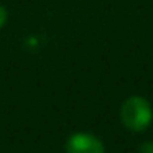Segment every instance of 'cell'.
<instances>
[{
  "mask_svg": "<svg viewBox=\"0 0 153 153\" xmlns=\"http://www.w3.org/2000/svg\"><path fill=\"white\" fill-rule=\"evenodd\" d=\"M152 104L142 96H132L123 100L120 107V120L123 127L132 132H143L152 123Z\"/></svg>",
  "mask_w": 153,
  "mask_h": 153,
  "instance_id": "1",
  "label": "cell"
},
{
  "mask_svg": "<svg viewBox=\"0 0 153 153\" xmlns=\"http://www.w3.org/2000/svg\"><path fill=\"white\" fill-rule=\"evenodd\" d=\"M66 153H105V146L96 135L79 132L68 138Z\"/></svg>",
  "mask_w": 153,
  "mask_h": 153,
  "instance_id": "2",
  "label": "cell"
},
{
  "mask_svg": "<svg viewBox=\"0 0 153 153\" xmlns=\"http://www.w3.org/2000/svg\"><path fill=\"white\" fill-rule=\"evenodd\" d=\"M7 10H5L4 7H2V5H0V30H2V28L5 27V23H7Z\"/></svg>",
  "mask_w": 153,
  "mask_h": 153,
  "instance_id": "3",
  "label": "cell"
},
{
  "mask_svg": "<svg viewBox=\"0 0 153 153\" xmlns=\"http://www.w3.org/2000/svg\"><path fill=\"white\" fill-rule=\"evenodd\" d=\"M140 152L142 153H153V142H146L145 145L140 148Z\"/></svg>",
  "mask_w": 153,
  "mask_h": 153,
  "instance_id": "4",
  "label": "cell"
}]
</instances>
